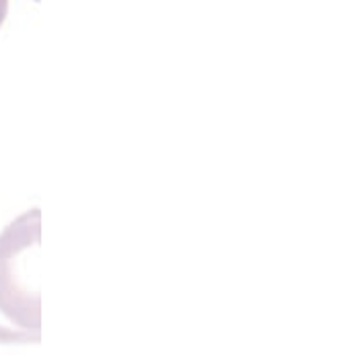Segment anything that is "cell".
<instances>
[{
    "label": "cell",
    "mask_w": 351,
    "mask_h": 355,
    "mask_svg": "<svg viewBox=\"0 0 351 355\" xmlns=\"http://www.w3.org/2000/svg\"><path fill=\"white\" fill-rule=\"evenodd\" d=\"M6 12H8V0H0V27L6 19Z\"/></svg>",
    "instance_id": "7a4b0ae2"
},
{
    "label": "cell",
    "mask_w": 351,
    "mask_h": 355,
    "mask_svg": "<svg viewBox=\"0 0 351 355\" xmlns=\"http://www.w3.org/2000/svg\"><path fill=\"white\" fill-rule=\"evenodd\" d=\"M40 211L15 219L0 236V343L40 341Z\"/></svg>",
    "instance_id": "6da1fadb"
}]
</instances>
